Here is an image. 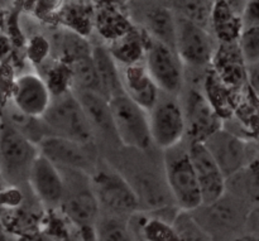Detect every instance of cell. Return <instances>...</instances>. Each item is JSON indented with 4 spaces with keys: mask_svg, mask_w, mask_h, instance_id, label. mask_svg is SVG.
<instances>
[{
    "mask_svg": "<svg viewBox=\"0 0 259 241\" xmlns=\"http://www.w3.org/2000/svg\"><path fill=\"white\" fill-rule=\"evenodd\" d=\"M163 164L168 192L177 207L185 212L200 209L202 206L201 191L189 148L180 143L164 151Z\"/></svg>",
    "mask_w": 259,
    "mask_h": 241,
    "instance_id": "obj_1",
    "label": "cell"
},
{
    "mask_svg": "<svg viewBox=\"0 0 259 241\" xmlns=\"http://www.w3.org/2000/svg\"><path fill=\"white\" fill-rule=\"evenodd\" d=\"M48 134L60 136L76 143L90 146L94 139V130L73 92H62L58 98H52L47 113L42 118Z\"/></svg>",
    "mask_w": 259,
    "mask_h": 241,
    "instance_id": "obj_2",
    "label": "cell"
},
{
    "mask_svg": "<svg viewBox=\"0 0 259 241\" xmlns=\"http://www.w3.org/2000/svg\"><path fill=\"white\" fill-rule=\"evenodd\" d=\"M37 143L10 124H3L0 133V174L13 184L28 182L30 168L38 157Z\"/></svg>",
    "mask_w": 259,
    "mask_h": 241,
    "instance_id": "obj_3",
    "label": "cell"
},
{
    "mask_svg": "<svg viewBox=\"0 0 259 241\" xmlns=\"http://www.w3.org/2000/svg\"><path fill=\"white\" fill-rule=\"evenodd\" d=\"M111 120L116 139L126 148L147 151L152 144L148 113L124 93L109 99Z\"/></svg>",
    "mask_w": 259,
    "mask_h": 241,
    "instance_id": "obj_4",
    "label": "cell"
},
{
    "mask_svg": "<svg viewBox=\"0 0 259 241\" xmlns=\"http://www.w3.org/2000/svg\"><path fill=\"white\" fill-rule=\"evenodd\" d=\"M91 188L99 205L109 214L131 216L138 211L141 200L129 181L113 169L95 168L90 176Z\"/></svg>",
    "mask_w": 259,
    "mask_h": 241,
    "instance_id": "obj_5",
    "label": "cell"
},
{
    "mask_svg": "<svg viewBox=\"0 0 259 241\" xmlns=\"http://www.w3.org/2000/svg\"><path fill=\"white\" fill-rule=\"evenodd\" d=\"M164 96L161 92L159 100L148 113L152 144L163 152L181 143L186 133L184 109L176 96Z\"/></svg>",
    "mask_w": 259,
    "mask_h": 241,
    "instance_id": "obj_6",
    "label": "cell"
},
{
    "mask_svg": "<svg viewBox=\"0 0 259 241\" xmlns=\"http://www.w3.org/2000/svg\"><path fill=\"white\" fill-rule=\"evenodd\" d=\"M144 52L146 68L159 91L177 96L184 83V71L176 51L151 38Z\"/></svg>",
    "mask_w": 259,
    "mask_h": 241,
    "instance_id": "obj_7",
    "label": "cell"
},
{
    "mask_svg": "<svg viewBox=\"0 0 259 241\" xmlns=\"http://www.w3.org/2000/svg\"><path fill=\"white\" fill-rule=\"evenodd\" d=\"M40 156L52 162L61 171H75L88 176L95 171L90 146L76 143L68 139L53 135H43L37 143Z\"/></svg>",
    "mask_w": 259,
    "mask_h": 241,
    "instance_id": "obj_8",
    "label": "cell"
},
{
    "mask_svg": "<svg viewBox=\"0 0 259 241\" xmlns=\"http://www.w3.org/2000/svg\"><path fill=\"white\" fill-rule=\"evenodd\" d=\"M176 52L182 63L204 67L214 57V40L207 29L176 17Z\"/></svg>",
    "mask_w": 259,
    "mask_h": 241,
    "instance_id": "obj_9",
    "label": "cell"
},
{
    "mask_svg": "<svg viewBox=\"0 0 259 241\" xmlns=\"http://www.w3.org/2000/svg\"><path fill=\"white\" fill-rule=\"evenodd\" d=\"M189 154L201 191L202 206H214L224 197L227 178L202 141L192 140Z\"/></svg>",
    "mask_w": 259,
    "mask_h": 241,
    "instance_id": "obj_10",
    "label": "cell"
},
{
    "mask_svg": "<svg viewBox=\"0 0 259 241\" xmlns=\"http://www.w3.org/2000/svg\"><path fill=\"white\" fill-rule=\"evenodd\" d=\"M202 143L206 146L227 181L252 162L249 159V144L224 129L218 130Z\"/></svg>",
    "mask_w": 259,
    "mask_h": 241,
    "instance_id": "obj_11",
    "label": "cell"
},
{
    "mask_svg": "<svg viewBox=\"0 0 259 241\" xmlns=\"http://www.w3.org/2000/svg\"><path fill=\"white\" fill-rule=\"evenodd\" d=\"M81 172H75V181L68 183L65 179V196H63V212L71 222L78 227H95L100 211V205L91 188L90 179L86 182L78 181Z\"/></svg>",
    "mask_w": 259,
    "mask_h": 241,
    "instance_id": "obj_12",
    "label": "cell"
},
{
    "mask_svg": "<svg viewBox=\"0 0 259 241\" xmlns=\"http://www.w3.org/2000/svg\"><path fill=\"white\" fill-rule=\"evenodd\" d=\"M12 98L19 113L29 119H42L52 103L47 82L35 73H25L14 81Z\"/></svg>",
    "mask_w": 259,
    "mask_h": 241,
    "instance_id": "obj_13",
    "label": "cell"
},
{
    "mask_svg": "<svg viewBox=\"0 0 259 241\" xmlns=\"http://www.w3.org/2000/svg\"><path fill=\"white\" fill-rule=\"evenodd\" d=\"M28 183L40 202L50 207L61 206L65 196V178L52 162L38 154L30 168Z\"/></svg>",
    "mask_w": 259,
    "mask_h": 241,
    "instance_id": "obj_14",
    "label": "cell"
},
{
    "mask_svg": "<svg viewBox=\"0 0 259 241\" xmlns=\"http://www.w3.org/2000/svg\"><path fill=\"white\" fill-rule=\"evenodd\" d=\"M186 129L192 135V140L205 141L209 136L222 129V120L202 93L192 90L186 99V110H184Z\"/></svg>",
    "mask_w": 259,
    "mask_h": 241,
    "instance_id": "obj_15",
    "label": "cell"
},
{
    "mask_svg": "<svg viewBox=\"0 0 259 241\" xmlns=\"http://www.w3.org/2000/svg\"><path fill=\"white\" fill-rule=\"evenodd\" d=\"M120 80L124 95L147 113H149L159 100L161 91L149 76L146 66L141 63L121 66Z\"/></svg>",
    "mask_w": 259,
    "mask_h": 241,
    "instance_id": "obj_16",
    "label": "cell"
},
{
    "mask_svg": "<svg viewBox=\"0 0 259 241\" xmlns=\"http://www.w3.org/2000/svg\"><path fill=\"white\" fill-rule=\"evenodd\" d=\"M91 57H93L94 66L98 73L99 83H100L104 98L109 100L114 96L124 93L123 87H121L120 67L111 56L110 51L98 45L91 51Z\"/></svg>",
    "mask_w": 259,
    "mask_h": 241,
    "instance_id": "obj_17",
    "label": "cell"
},
{
    "mask_svg": "<svg viewBox=\"0 0 259 241\" xmlns=\"http://www.w3.org/2000/svg\"><path fill=\"white\" fill-rule=\"evenodd\" d=\"M75 96L80 103L93 130H100L101 133L108 135H115L108 99L96 92L85 90H78Z\"/></svg>",
    "mask_w": 259,
    "mask_h": 241,
    "instance_id": "obj_18",
    "label": "cell"
},
{
    "mask_svg": "<svg viewBox=\"0 0 259 241\" xmlns=\"http://www.w3.org/2000/svg\"><path fill=\"white\" fill-rule=\"evenodd\" d=\"M210 25L225 44L238 42L243 30L242 17L232 9L229 2H214Z\"/></svg>",
    "mask_w": 259,
    "mask_h": 241,
    "instance_id": "obj_19",
    "label": "cell"
},
{
    "mask_svg": "<svg viewBox=\"0 0 259 241\" xmlns=\"http://www.w3.org/2000/svg\"><path fill=\"white\" fill-rule=\"evenodd\" d=\"M147 28L152 39L176 51V17L167 8H154L147 13Z\"/></svg>",
    "mask_w": 259,
    "mask_h": 241,
    "instance_id": "obj_20",
    "label": "cell"
},
{
    "mask_svg": "<svg viewBox=\"0 0 259 241\" xmlns=\"http://www.w3.org/2000/svg\"><path fill=\"white\" fill-rule=\"evenodd\" d=\"M71 73H72V80L77 85V90L91 91V92L104 96L101 92L91 52L78 53L71 57Z\"/></svg>",
    "mask_w": 259,
    "mask_h": 241,
    "instance_id": "obj_21",
    "label": "cell"
},
{
    "mask_svg": "<svg viewBox=\"0 0 259 241\" xmlns=\"http://www.w3.org/2000/svg\"><path fill=\"white\" fill-rule=\"evenodd\" d=\"M96 241H133L129 225L118 215L109 214L98 217L95 224Z\"/></svg>",
    "mask_w": 259,
    "mask_h": 241,
    "instance_id": "obj_22",
    "label": "cell"
},
{
    "mask_svg": "<svg viewBox=\"0 0 259 241\" xmlns=\"http://www.w3.org/2000/svg\"><path fill=\"white\" fill-rule=\"evenodd\" d=\"M143 48L144 45L141 37L128 30L124 35L116 38L110 53L116 62H120L123 66H128L138 63V58L144 52Z\"/></svg>",
    "mask_w": 259,
    "mask_h": 241,
    "instance_id": "obj_23",
    "label": "cell"
},
{
    "mask_svg": "<svg viewBox=\"0 0 259 241\" xmlns=\"http://www.w3.org/2000/svg\"><path fill=\"white\" fill-rule=\"evenodd\" d=\"M141 224V235L144 241H182L174 225L158 217H146Z\"/></svg>",
    "mask_w": 259,
    "mask_h": 241,
    "instance_id": "obj_24",
    "label": "cell"
},
{
    "mask_svg": "<svg viewBox=\"0 0 259 241\" xmlns=\"http://www.w3.org/2000/svg\"><path fill=\"white\" fill-rule=\"evenodd\" d=\"M175 5L177 7L179 17L207 29L211 20L214 2H179L175 3Z\"/></svg>",
    "mask_w": 259,
    "mask_h": 241,
    "instance_id": "obj_25",
    "label": "cell"
},
{
    "mask_svg": "<svg viewBox=\"0 0 259 241\" xmlns=\"http://www.w3.org/2000/svg\"><path fill=\"white\" fill-rule=\"evenodd\" d=\"M232 178H238L237 184L243 196L254 204H259V158L253 159Z\"/></svg>",
    "mask_w": 259,
    "mask_h": 241,
    "instance_id": "obj_26",
    "label": "cell"
},
{
    "mask_svg": "<svg viewBox=\"0 0 259 241\" xmlns=\"http://www.w3.org/2000/svg\"><path fill=\"white\" fill-rule=\"evenodd\" d=\"M238 50L245 66L259 63V27L244 28L238 39Z\"/></svg>",
    "mask_w": 259,
    "mask_h": 241,
    "instance_id": "obj_27",
    "label": "cell"
},
{
    "mask_svg": "<svg viewBox=\"0 0 259 241\" xmlns=\"http://www.w3.org/2000/svg\"><path fill=\"white\" fill-rule=\"evenodd\" d=\"M242 24L244 28L259 27V0L245 2L242 13Z\"/></svg>",
    "mask_w": 259,
    "mask_h": 241,
    "instance_id": "obj_28",
    "label": "cell"
},
{
    "mask_svg": "<svg viewBox=\"0 0 259 241\" xmlns=\"http://www.w3.org/2000/svg\"><path fill=\"white\" fill-rule=\"evenodd\" d=\"M245 77L248 78V82H249V86L253 90V92L259 99V63L258 65L247 66Z\"/></svg>",
    "mask_w": 259,
    "mask_h": 241,
    "instance_id": "obj_29",
    "label": "cell"
},
{
    "mask_svg": "<svg viewBox=\"0 0 259 241\" xmlns=\"http://www.w3.org/2000/svg\"><path fill=\"white\" fill-rule=\"evenodd\" d=\"M232 241H259V236L257 235H242V236L235 237Z\"/></svg>",
    "mask_w": 259,
    "mask_h": 241,
    "instance_id": "obj_30",
    "label": "cell"
},
{
    "mask_svg": "<svg viewBox=\"0 0 259 241\" xmlns=\"http://www.w3.org/2000/svg\"><path fill=\"white\" fill-rule=\"evenodd\" d=\"M0 241H9V236H8V234L5 232V230L3 229L2 224H0Z\"/></svg>",
    "mask_w": 259,
    "mask_h": 241,
    "instance_id": "obj_31",
    "label": "cell"
},
{
    "mask_svg": "<svg viewBox=\"0 0 259 241\" xmlns=\"http://www.w3.org/2000/svg\"><path fill=\"white\" fill-rule=\"evenodd\" d=\"M2 126H3V124L0 123V133H2Z\"/></svg>",
    "mask_w": 259,
    "mask_h": 241,
    "instance_id": "obj_32",
    "label": "cell"
},
{
    "mask_svg": "<svg viewBox=\"0 0 259 241\" xmlns=\"http://www.w3.org/2000/svg\"><path fill=\"white\" fill-rule=\"evenodd\" d=\"M2 179H3V178H2V174H0V181H2Z\"/></svg>",
    "mask_w": 259,
    "mask_h": 241,
    "instance_id": "obj_33",
    "label": "cell"
}]
</instances>
